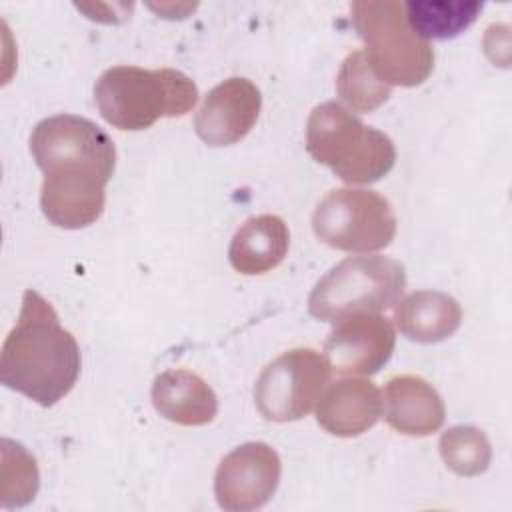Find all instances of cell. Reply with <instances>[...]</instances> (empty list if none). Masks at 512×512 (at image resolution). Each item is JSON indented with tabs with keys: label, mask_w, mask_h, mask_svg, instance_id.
<instances>
[{
	"label": "cell",
	"mask_w": 512,
	"mask_h": 512,
	"mask_svg": "<svg viewBox=\"0 0 512 512\" xmlns=\"http://www.w3.org/2000/svg\"><path fill=\"white\" fill-rule=\"evenodd\" d=\"M30 152L44 172L40 208L46 220L64 230L94 224L116 168L112 138L88 118L56 114L34 126Z\"/></svg>",
	"instance_id": "1"
},
{
	"label": "cell",
	"mask_w": 512,
	"mask_h": 512,
	"mask_svg": "<svg viewBox=\"0 0 512 512\" xmlns=\"http://www.w3.org/2000/svg\"><path fill=\"white\" fill-rule=\"evenodd\" d=\"M80 366L78 342L60 326L52 304L36 290H26L18 322L2 344V384L50 408L74 388Z\"/></svg>",
	"instance_id": "2"
},
{
	"label": "cell",
	"mask_w": 512,
	"mask_h": 512,
	"mask_svg": "<svg viewBox=\"0 0 512 512\" xmlns=\"http://www.w3.org/2000/svg\"><path fill=\"white\" fill-rule=\"evenodd\" d=\"M100 116L118 130H146L160 118L188 114L198 102L190 76L174 68L112 66L94 84Z\"/></svg>",
	"instance_id": "3"
},
{
	"label": "cell",
	"mask_w": 512,
	"mask_h": 512,
	"mask_svg": "<svg viewBox=\"0 0 512 512\" xmlns=\"http://www.w3.org/2000/svg\"><path fill=\"white\" fill-rule=\"evenodd\" d=\"M306 150L348 184L378 182L396 162L394 142L334 100L322 102L310 112Z\"/></svg>",
	"instance_id": "4"
},
{
	"label": "cell",
	"mask_w": 512,
	"mask_h": 512,
	"mask_svg": "<svg viewBox=\"0 0 512 512\" xmlns=\"http://www.w3.org/2000/svg\"><path fill=\"white\" fill-rule=\"evenodd\" d=\"M352 24L364 40V56L388 86L412 88L434 68V50L408 24L404 4L396 0H360L350 6Z\"/></svg>",
	"instance_id": "5"
},
{
	"label": "cell",
	"mask_w": 512,
	"mask_h": 512,
	"mask_svg": "<svg viewBox=\"0 0 512 512\" xmlns=\"http://www.w3.org/2000/svg\"><path fill=\"white\" fill-rule=\"evenodd\" d=\"M406 286L404 266L388 256H354L330 268L308 296V312L322 322L356 314H380L394 306Z\"/></svg>",
	"instance_id": "6"
},
{
	"label": "cell",
	"mask_w": 512,
	"mask_h": 512,
	"mask_svg": "<svg viewBox=\"0 0 512 512\" xmlns=\"http://www.w3.org/2000/svg\"><path fill=\"white\" fill-rule=\"evenodd\" d=\"M312 230L320 242L344 252H372L390 246L396 216L390 202L374 190H330L312 214Z\"/></svg>",
	"instance_id": "7"
},
{
	"label": "cell",
	"mask_w": 512,
	"mask_h": 512,
	"mask_svg": "<svg viewBox=\"0 0 512 512\" xmlns=\"http://www.w3.org/2000/svg\"><path fill=\"white\" fill-rule=\"evenodd\" d=\"M324 354L312 348H294L272 360L258 376L254 402L270 422H294L304 418L330 380Z\"/></svg>",
	"instance_id": "8"
},
{
	"label": "cell",
	"mask_w": 512,
	"mask_h": 512,
	"mask_svg": "<svg viewBox=\"0 0 512 512\" xmlns=\"http://www.w3.org/2000/svg\"><path fill=\"white\" fill-rule=\"evenodd\" d=\"M280 456L266 442H246L228 452L214 476L218 506L228 512L262 508L280 482Z\"/></svg>",
	"instance_id": "9"
},
{
	"label": "cell",
	"mask_w": 512,
	"mask_h": 512,
	"mask_svg": "<svg viewBox=\"0 0 512 512\" xmlns=\"http://www.w3.org/2000/svg\"><path fill=\"white\" fill-rule=\"evenodd\" d=\"M394 346L390 320L380 314H356L336 322L324 342V358L336 374L370 376L390 360Z\"/></svg>",
	"instance_id": "10"
},
{
	"label": "cell",
	"mask_w": 512,
	"mask_h": 512,
	"mask_svg": "<svg viewBox=\"0 0 512 512\" xmlns=\"http://www.w3.org/2000/svg\"><path fill=\"white\" fill-rule=\"evenodd\" d=\"M262 108V94L248 78L232 76L214 86L196 118L194 128L200 140L212 148L240 142L256 124Z\"/></svg>",
	"instance_id": "11"
},
{
	"label": "cell",
	"mask_w": 512,
	"mask_h": 512,
	"mask_svg": "<svg viewBox=\"0 0 512 512\" xmlns=\"http://www.w3.org/2000/svg\"><path fill=\"white\" fill-rule=\"evenodd\" d=\"M380 416V390L366 378H342L326 386L316 406V422L340 438L364 434Z\"/></svg>",
	"instance_id": "12"
},
{
	"label": "cell",
	"mask_w": 512,
	"mask_h": 512,
	"mask_svg": "<svg viewBox=\"0 0 512 512\" xmlns=\"http://www.w3.org/2000/svg\"><path fill=\"white\" fill-rule=\"evenodd\" d=\"M384 418L406 436H428L444 424L446 408L432 384L420 376L400 374L384 388Z\"/></svg>",
	"instance_id": "13"
},
{
	"label": "cell",
	"mask_w": 512,
	"mask_h": 512,
	"mask_svg": "<svg viewBox=\"0 0 512 512\" xmlns=\"http://www.w3.org/2000/svg\"><path fill=\"white\" fill-rule=\"evenodd\" d=\"M152 404L160 416L180 426H204L218 414L214 390L190 370H166L154 378Z\"/></svg>",
	"instance_id": "14"
},
{
	"label": "cell",
	"mask_w": 512,
	"mask_h": 512,
	"mask_svg": "<svg viewBox=\"0 0 512 512\" xmlns=\"http://www.w3.org/2000/svg\"><path fill=\"white\" fill-rule=\"evenodd\" d=\"M290 244L286 222L274 214L248 218L232 236L228 258L236 272L246 276L264 274L276 268Z\"/></svg>",
	"instance_id": "15"
},
{
	"label": "cell",
	"mask_w": 512,
	"mask_h": 512,
	"mask_svg": "<svg viewBox=\"0 0 512 512\" xmlns=\"http://www.w3.org/2000/svg\"><path fill=\"white\" fill-rule=\"evenodd\" d=\"M398 330L412 342L436 344L450 338L462 322L456 298L438 290H416L402 298L394 310Z\"/></svg>",
	"instance_id": "16"
},
{
	"label": "cell",
	"mask_w": 512,
	"mask_h": 512,
	"mask_svg": "<svg viewBox=\"0 0 512 512\" xmlns=\"http://www.w3.org/2000/svg\"><path fill=\"white\" fill-rule=\"evenodd\" d=\"M476 0H410L404 12L410 28L424 40H448L462 34L482 12Z\"/></svg>",
	"instance_id": "17"
},
{
	"label": "cell",
	"mask_w": 512,
	"mask_h": 512,
	"mask_svg": "<svg viewBox=\"0 0 512 512\" xmlns=\"http://www.w3.org/2000/svg\"><path fill=\"white\" fill-rule=\"evenodd\" d=\"M338 96L354 112H372L390 98V86L370 68L362 50H352L336 76Z\"/></svg>",
	"instance_id": "18"
},
{
	"label": "cell",
	"mask_w": 512,
	"mask_h": 512,
	"mask_svg": "<svg viewBox=\"0 0 512 512\" xmlns=\"http://www.w3.org/2000/svg\"><path fill=\"white\" fill-rule=\"evenodd\" d=\"M440 456L458 476H478L492 462V446L476 426H452L440 436Z\"/></svg>",
	"instance_id": "19"
},
{
	"label": "cell",
	"mask_w": 512,
	"mask_h": 512,
	"mask_svg": "<svg viewBox=\"0 0 512 512\" xmlns=\"http://www.w3.org/2000/svg\"><path fill=\"white\" fill-rule=\"evenodd\" d=\"M40 474L34 456L18 442L2 440V506L20 508L34 500Z\"/></svg>",
	"instance_id": "20"
}]
</instances>
